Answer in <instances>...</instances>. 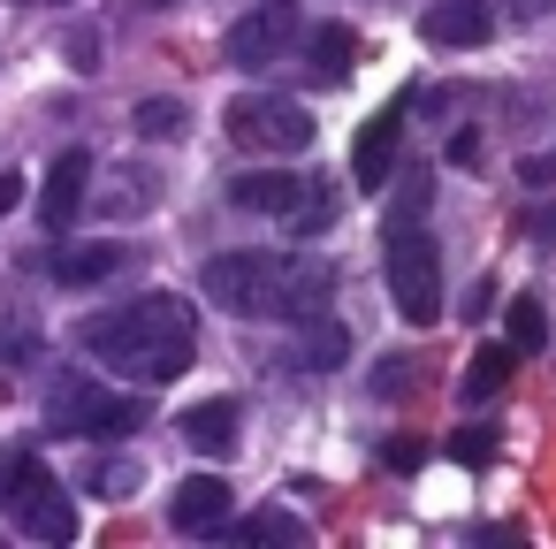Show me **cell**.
Masks as SVG:
<instances>
[{
  "label": "cell",
  "mask_w": 556,
  "mask_h": 549,
  "mask_svg": "<svg viewBox=\"0 0 556 549\" xmlns=\"http://www.w3.org/2000/svg\"><path fill=\"white\" fill-rule=\"evenodd\" d=\"M77 344H85L100 366H115V374L146 382V389H161V382H176V374L191 366V351H199V321H191V305H184L176 290H146L138 305H108V313H92V321L77 328Z\"/></svg>",
  "instance_id": "cell-1"
},
{
  "label": "cell",
  "mask_w": 556,
  "mask_h": 549,
  "mask_svg": "<svg viewBox=\"0 0 556 549\" xmlns=\"http://www.w3.org/2000/svg\"><path fill=\"white\" fill-rule=\"evenodd\" d=\"M199 290L244 321H313V313H328L336 275L313 252H214L199 267Z\"/></svg>",
  "instance_id": "cell-2"
},
{
  "label": "cell",
  "mask_w": 556,
  "mask_h": 549,
  "mask_svg": "<svg viewBox=\"0 0 556 549\" xmlns=\"http://www.w3.org/2000/svg\"><path fill=\"white\" fill-rule=\"evenodd\" d=\"M229 207L267 214V222H282L290 237H320V229L336 222V199H328L313 176H290V169H244V176L229 184Z\"/></svg>",
  "instance_id": "cell-3"
},
{
  "label": "cell",
  "mask_w": 556,
  "mask_h": 549,
  "mask_svg": "<svg viewBox=\"0 0 556 549\" xmlns=\"http://www.w3.org/2000/svg\"><path fill=\"white\" fill-rule=\"evenodd\" d=\"M47 427H54V435L115 442V435H138V427H146V397H123V389H100V382L70 374V382L47 389Z\"/></svg>",
  "instance_id": "cell-4"
},
{
  "label": "cell",
  "mask_w": 556,
  "mask_h": 549,
  "mask_svg": "<svg viewBox=\"0 0 556 549\" xmlns=\"http://www.w3.org/2000/svg\"><path fill=\"white\" fill-rule=\"evenodd\" d=\"M389 298L412 328L442 321V252L419 222H389Z\"/></svg>",
  "instance_id": "cell-5"
},
{
  "label": "cell",
  "mask_w": 556,
  "mask_h": 549,
  "mask_svg": "<svg viewBox=\"0 0 556 549\" xmlns=\"http://www.w3.org/2000/svg\"><path fill=\"white\" fill-rule=\"evenodd\" d=\"M222 123H229V138H237L244 153H260V161H267V153L290 161V153L313 146V115H305L298 100H282V92H237Z\"/></svg>",
  "instance_id": "cell-6"
},
{
  "label": "cell",
  "mask_w": 556,
  "mask_h": 549,
  "mask_svg": "<svg viewBox=\"0 0 556 549\" xmlns=\"http://www.w3.org/2000/svg\"><path fill=\"white\" fill-rule=\"evenodd\" d=\"M0 496H9V519H16L24 534H39V541H77V503H70V488H62L39 458H16Z\"/></svg>",
  "instance_id": "cell-7"
},
{
  "label": "cell",
  "mask_w": 556,
  "mask_h": 549,
  "mask_svg": "<svg viewBox=\"0 0 556 549\" xmlns=\"http://www.w3.org/2000/svg\"><path fill=\"white\" fill-rule=\"evenodd\" d=\"M222 54H229V70H267V62H282V54H290V9H282V0H267V9L237 16L229 39H222Z\"/></svg>",
  "instance_id": "cell-8"
},
{
  "label": "cell",
  "mask_w": 556,
  "mask_h": 549,
  "mask_svg": "<svg viewBox=\"0 0 556 549\" xmlns=\"http://www.w3.org/2000/svg\"><path fill=\"white\" fill-rule=\"evenodd\" d=\"M396 138H404V100H389L381 115H366L358 146H351V184H358V191L381 199V184H389V169H396Z\"/></svg>",
  "instance_id": "cell-9"
},
{
  "label": "cell",
  "mask_w": 556,
  "mask_h": 549,
  "mask_svg": "<svg viewBox=\"0 0 556 549\" xmlns=\"http://www.w3.org/2000/svg\"><path fill=\"white\" fill-rule=\"evenodd\" d=\"M427 47H488L495 39V0H434L419 16Z\"/></svg>",
  "instance_id": "cell-10"
},
{
  "label": "cell",
  "mask_w": 556,
  "mask_h": 549,
  "mask_svg": "<svg viewBox=\"0 0 556 549\" xmlns=\"http://www.w3.org/2000/svg\"><path fill=\"white\" fill-rule=\"evenodd\" d=\"M85 184H92V153H85V146H70V153H54V169H47V191H39V222H47L54 237H62V229L77 222V207L92 199Z\"/></svg>",
  "instance_id": "cell-11"
},
{
  "label": "cell",
  "mask_w": 556,
  "mask_h": 549,
  "mask_svg": "<svg viewBox=\"0 0 556 549\" xmlns=\"http://www.w3.org/2000/svg\"><path fill=\"white\" fill-rule=\"evenodd\" d=\"M222 519H229V481H222V473L176 481V496H168V526H176V534H214Z\"/></svg>",
  "instance_id": "cell-12"
},
{
  "label": "cell",
  "mask_w": 556,
  "mask_h": 549,
  "mask_svg": "<svg viewBox=\"0 0 556 549\" xmlns=\"http://www.w3.org/2000/svg\"><path fill=\"white\" fill-rule=\"evenodd\" d=\"M351 62H358V32H343V24H320V32L298 39V70H305L313 85H343Z\"/></svg>",
  "instance_id": "cell-13"
},
{
  "label": "cell",
  "mask_w": 556,
  "mask_h": 549,
  "mask_svg": "<svg viewBox=\"0 0 556 549\" xmlns=\"http://www.w3.org/2000/svg\"><path fill=\"white\" fill-rule=\"evenodd\" d=\"M176 435H184L199 458H229V450H237V404H229V397H206V404H191V412L176 420Z\"/></svg>",
  "instance_id": "cell-14"
},
{
  "label": "cell",
  "mask_w": 556,
  "mask_h": 549,
  "mask_svg": "<svg viewBox=\"0 0 556 549\" xmlns=\"http://www.w3.org/2000/svg\"><path fill=\"white\" fill-rule=\"evenodd\" d=\"M47 267H54V283L85 290V283H108V275H123V267H130V245H62Z\"/></svg>",
  "instance_id": "cell-15"
},
{
  "label": "cell",
  "mask_w": 556,
  "mask_h": 549,
  "mask_svg": "<svg viewBox=\"0 0 556 549\" xmlns=\"http://www.w3.org/2000/svg\"><path fill=\"white\" fill-rule=\"evenodd\" d=\"M510 366H518V351H510V344H480V351H472V366H465V397H472V404H488V397L510 382Z\"/></svg>",
  "instance_id": "cell-16"
},
{
  "label": "cell",
  "mask_w": 556,
  "mask_h": 549,
  "mask_svg": "<svg viewBox=\"0 0 556 549\" xmlns=\"http://www.w3.org/2000/svg\"><path fill=\"white\" fill-rule=\"evenodd\" d=\"M343 351H351V328H343V321H328V313H313V321H305V336H298V359L328 374Z\"/></svg>",
  "instance_id": "cell-17"
},
{
  "label": "cell",
  "mask_w": 556,
  "mask_h": 549,
  "mask_svg": "<svg viewBox=\"0 0 556 549\" xmlns=\"http://www.w3.org/2000/svg\"><path fill=\"white\" fill-rule=\"evenodd\" d=\"M541 344H548V305H541L533 290H518V298H510V351L533 359Z\"/></svg>",
  "instance_id": "cell-18"
},
{
  "label": "cell",
  "mask_w": 556,
  "mask_h": 549,
  "mask_svg": "<svg viewBox=\"0 0 556 549\" xmlns=\"http://www.w3.org/2000/svg\"><path fill=\"white\" fill-rule=\"evenodd\" d=\"M130 123H138V138H153V146H168V138H184V100H138L130 108Z\"/></svg>",
  "instance_id": "cell-19"
},
{
  "label": "cell",
  "mask_w": 556,
  "mask_h": 549,
  "mask_svg": "<svg viewBox=\"0 0 556 549\" xmlns=\"http://www.w3.org/2000/svg\"><path fill=\"white\" fill-rule=\"evenodd\" d=\"M214 534H229V541H298V519H290V511H252V519H237V526L222 519Z\"/></svg>",
  "instance_id": "cell-20"
},
{
  "label": "cell",
  "mask_w": 556,
  "mask_h": 549,
  "mask_svg": "<svg viewBox=\"0 0 556 549\" xmlns=\"http://www.w3.org/2000/svg\"><path fill=\"white\" fill-rule=\"evenodd\" d=\"M92 488H100V496H108V503H123V496H130V488H138V465H130V458H108V465H100V473H92Z\"/></svg>",
  "instance_id": "cell-21"
},
{
  "label": "cell",
  "mask_w": 556,
  "mask_h": 549,
  "mask_svg": "<svg viewBox=\"0 0 556 549\" xmlns=\"http://www.w3.org/2000/svg\"><path fill=\"white\" fill-rule=\"evenodd\" d=\"M153 199H161V191H153V176H146V169H130V176H123V191H115V199H108V207H115V214H130V207H138V214H146V207H153Z\"/></svg>",
  "instance_id": "cell-22"
},
{
  "label": "cell",
  "mask_w": 556,
  "mask_h": 549,
  "mask_svg": "<svg viewBox=\"0 0 556 549\" xmlns=\"http://www.w3.org/2000/svg\"><path fill=\"white\" fill-rule=\"evenodd\" d=\"M450 458H457V465H488V458H495V435H488V427H465V435L450 442Z\"/></svg>",
  "instance_id": "cell-23"
},
{
  "label": "cell",
  "mask_w": 556,
  "mask_h": 549,
  "mask_svg": "<svg viewBox=\"0 0 556 549\" xmlns=\"http://www.w3.org/2000/svg\"><path fill=\"white\" fill-rule=\"evenodd\" d=\"M427 214V176H412L404 191H396V207H389V222H419Z\"/></svg>",
  "instance_id": "cell-24"
},
{
  "label": "cell",
  "mask_w": 556,
  "mask_h": 549,
  "mask_svg": "<svg viewBox=\"0 0 556 549\" xmlns=\"http://www.w3.org/2000/svg\"><path fill=\"white\" fill-rule=\"evenodd\" d=\"M381 366H389V374H374V389H381V397H404V389H412V359H381Z\"/></svg>",
  "instance_id": "cell-25"
},
{
  "label": "cell",
  "mask_w": 556,
  "mask_h": 549,
  "mask_svg": "<svg viewBox=\"0 0 556 549\" xmlns=\"http://www.w3.org/2000/svg\"><path fill=\"white\" fill-rule=\"evenodd\" d=\"M419 458H427V442H412V435H404V442H389V465H396V473H412Z\"/></svg>",
  "instance_id": "cell-26"
},
{
  "label": "cell",
  "mask_w": 556,
  "mask_h": 549,
  "mask_svg": "<svg viewBox=\"0 0 556 549\" xmlns=\"http://www.w3.org/2000/svg\"><path fill=\"white\" fill-rule=\"evenodd\" d=\"M92 54H100V47H92V32H77V39H70V62H77V70H100Z\"/></svg>",
  "instance_id": "cell-27"
},
{
  "label": "cell",
  "mask_w": 556,
  "mask_h": 549,
  "mask_svg": "<svg viewBox=\"0 0 556 549\" xmlns=\"http://www.w3.org/2000/svg\"><path fill=\"white\" fill-rule=\"evenodd\" d=\"M518 176H526V184H548V176H556V153H541V161H518Z\"/></svg>",
  "instance_id": "cell-28"
},
{
  "label": "cell",
  "mask_w": 556,
  "mask_h": 549,
  "mask_svg": "<svg viewBox=\"0 0 556 549\" xmlns=\"http://www.w3.org/2000/svg\"><path fill=\"white\" fill-rule=\"evenodd\" d=\"M16 207V176H0V214H9Z\"/></svg>",
  "instance_id": "cell-29"
},
{
  "label": "cell",
  "mask_w": 556,
  "mask_h": 549,
  "mask_svg": "<svg viewBox=\"0 0 556 549\" xmlns=\"http://www.w3.org/2000/svg\"><path fill=\"white\" fill-rule=\"evenodd\" d=\"M54 9H62V0H54Z\"/></svg>",
  "instance_id": "cell-30"
}]
</instances>
